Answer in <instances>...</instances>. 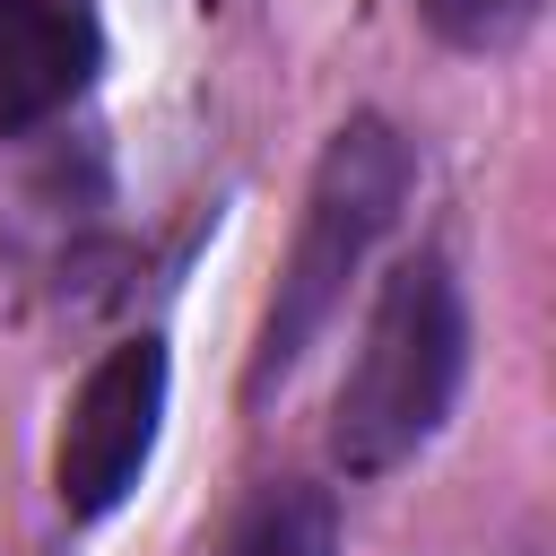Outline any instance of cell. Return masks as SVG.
<instances>
[{
    "label": "cell",
    "mask_w": 556,
    "mask_h": 556,
    "mask_svg": "<svg viewBox=\"0 0 556 556\" xmlns=\"http://www.w3.org/2000/svg\"><path fill=\"white\" fill-rule=\"evenodd\" d=\"M408 182H417V156L400 139V122L382 113H348L321 156H313V182H304V208H295V243L278 261V287H269V313L252 330V365H243V400H269L304 348L330 330V313L348 304V278L374 261V243L400 226L408 208Z\"/></svg>",
    "instance_id": "obj_1"
},
{
    "label": "cell",
    "mask_w": 556,
    "mask_h": 556,
    "mask_svg": "<svg viewBox=\"0 0 556 556\" xmlns=\"http://www.w3.org/2000/svg\"><path fill=\"white\" fill-rule=\"evenodd\" d=\"M460 382H469V295L443 252H417L374 287L365 339L330 400V460L348 478H382L417 460L443 434Z\"/></svg>",
    "instance_id": "obj_2"
},
{
    "label": "cell",
    "mask_w": 556,
    "mask_h": 556,
    "mask_svg": "<svg viewBox=\"0 0 556 556\" xmlns=\"http://www.w3.org/2000/svg\"><path fill=\"white\" fill-rule=\"evenodd\" d=\"M165 382H174V365H165V339H148V330L113 339L78 374V391L61 408V443H52V495L70 521H104L113 504H130V486L156 452V426H165Z\"/></svg>",
    "instance_id": "obj_3"
},
{
    "label": "cell",
    "mask_w": 556,
    "mask_h": 556,
    "mask_svg": "<svg viewBox=\"0 0 556 556\" xmlns=\"http://www.w3.org/2000/svg\"><path fill=\"white\" fill-rule=\"evenodd\" d=\"M217 556H339V504H330V486H304V478L261 486L235 513V530H226Z\"/></svg>",
    "instance_id": "obj_5"
},
{
    "label": "cell",
    "mask_w": 556,
    "mask_h": 556,
    "mask_svg": "<svg viewBox=\"0 0 556 556\" xmlns=\"http://www.w3.org/2000/svg\"><path fill=\"white\" fill-rule=\"evenodd\" d=\"M104 70L96 0H0V139L61 122Z\"/></svg>",
    "instance_id": "obj_4"
},
{
    "label": "cell",
    "mask_w": 556,
    "mask_h": 556,
    "mask_svg": "<svg viewBox=\"0 0 556 556\" xmlns=\"http://www.w3.org/2000/svg\"><path fill=\"white\" fill-rule=\"evenodd\" d=\"M547 0H426V26L452 43V52H513L530 26H539Z\"/></svg>",
    "instance_id": "obj_6"
}]
</instances>
